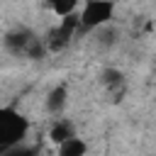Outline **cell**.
Listing matches in <instances>:
<instances>
[{
  "label": "cell",
  "mask_w": 156,
  "mask_h": 156,
  "mask_svg": "<svg viewBox=\"0 0 156 156\" xmlns=\"http://www.w3.org/2000/svg\"><path fill=\"white\" fill-rule=\"evenodd\" d=\"M27 132V119L15 110H0V154L10 151Z\"/></svg>",
  "instance_id": "6da1fadb"
},
{
  "label": "cell",
  "mask_w": 156,
  "mask_h": 156,
  "mask_svg": "<svg viewBox=\"0 0 156 156\" xmlns=\"http://www.w3.org/2000/svg\"><path fill=\"white\" fill-rule=\"evenodd\" d=\"M112 12H115V5L110 0H88L83 12H80V24L83 27H102L112 20Z\"/></svg>",
  "instance_id": "7a4b0ae2"
},
{
  "label": "cell",
  "mask_w": 156,
  "mask_h": 156,
  "mask_svg": "<svg viewBox=\"0 0 156 156\" xmlns=\"http://www.w3.org/2000/svg\"><path fill=\"white\" fill-rule=\"evenodd\" d=\"M78 24H80V17L63 15L61 24H58V27L54 29V34H51V49H61V46H66V44L73 39V32L78 29Z\"/></svg>",
  "instance_id": "3957f363"
},
{
  "label": "cell",
  "mask_w": 156,
  "mask_h": 156,
  "mask_svg": "<svg viewBox=\"0 0 156 156\" xmlns=\"http://www.w3.org/2000/svg\"><path fill=\"white\" fill-rule=\"evenodd\" d=\"M63 102H66V88L61 85V88H54L51 90V95L46 100V107H49V112H58L63 107Z\"/></svg>",
  "instance_id": "277c9868"
},
{
  "label": "cell",
  "mask_w": 156,
  "mask_h": 156,
  "mask_svg": "<svg viewBox=\"0 0 156 156\" xmlns=\"http://www.w3.org/2000/svg\"><path fill=\"white\" fill-rule=\"evenodd\" d=\"M85 151V144L83 141H78V136H68L66 141H61L58 144V154H83Z\"/></svg>",
  "instance_id": "5b68a950"
},
{
  "label": "cell",
  "mask_w": 156,
  "mask_h": 156,
  "mask_svg": "<svg viewBox=\"0 0 156 156\" xmlns=\"http://www.w3.org/2000/svg\"><path fill=\"white\" fill-rule=\"evenodd\" d=\"M46 5L56 12V15H71L78 5V0H46Z\"/></svg>",
  "instance_id": "8992f818"
},
{
  "label": "cell",
  "mask_w": 156,
  "mask_h": 156,
  "mask_svg": "<svg viewBox=\"0 0 156 156\" xmlns=\"http://www.w3.org/2000/svg\"><path fill=\"white\" fill-rule=\"evenodd\" d=\"M68 136H73V132H71V124H68V122H58V124H54V129H51V139H54L56 144L66 141Z\"/></svg>",
  "instance_id": "52a82bcc"
}]
</instances>
